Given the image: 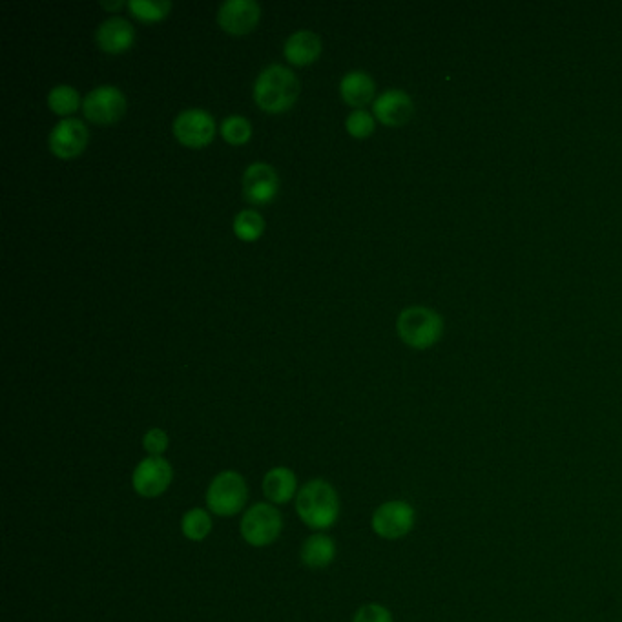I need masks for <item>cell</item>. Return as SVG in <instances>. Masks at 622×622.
Returning a JSON list of instances; mask_svg holds the SVG:
<instances>
[{"label": "cell", "mask_w": 622, "mask_h": 622, "mask_svg": "<svg viewBox=\"0 0 622 622\" xmlns=\"http://www.w3.org/2000/svg\"><path fill=\"white\" fill-rule=\"evenodd\" d=\"M83 112L92 123L112 125L125 115V94L117 86L101 84L84 97Z\"/></svg>", "instance_id": "8992f818"}, {"label": "cell", "mask_w": 622, "mask_h": 622, "mask_svg": "<svg viewBox=\"0 0 622 622\" xmlns=\"http://www.w3.org/2000/svg\"><path fill=\"white\" fill-rule=\"evenodd\" d=\"M260 19L261 8L256 0H227L218 11L219 26L232 35L252 32Z\"/></svg>", "instance_id": "8fae6325"}, {"label": "cell", "mask_w": 622, "mask_h": 622, "mask_svg": "<svg viewBox=\"0 0 622 622\" xmlns=\"http://www.w3.org/2000/svg\"><path fill=\"white\" fill-rule=\"evenodd\" d=\"M174 135L181 145L203 148L212 143L216 135V121L201 108H190L177 115L174 121Z\"/></svg>", "instance_id": "9c48e42d"}, {"label": "cell", "mask_w": 622, "mask_h": 622, "mask_svg": "<svg viewBox=\"0 0 622 622\" xmlns=\"http://www.w3.org/2000/svg\"><path fill=\"white\" fill-rule=\"evenodd\" d=\"M126 6L139 21L145 22L161 21L172 10V2L168 0H128Z\"/></svg>", "instance_id": "7402d4cb"}, {"label": "cell", "mask_w": 622, "mask_h": 622, "mask_svg": "<svg viewBox=\"0 0 622 622\" xmlns=\"http://www.w3.org/2000/svg\"><path fill=\"white\" fill-rule=\"evenodd\" d=\"M345 126H347V132L353 135V137L363 139V137H369V135L373 134L374 128H376V121H374L373 115L369 114L367 110L360 108V110H354L353 114L347 115Z\"/></svg>", "instance_id": "cb8c5ba5"}, {"label": "cell", "mask_w": 622, "mask_h": 622, "mask_svg": "<svg viewBox=\"0 0 622 622\" xmlns=\"http://www.w3.org/2000/svg\"><path fill=\"white\" fill-rule=\"evenodd\" d=\"M88 130L83 121L66 117L53 126L50 132V148L53 154L61 159H72L79 154H83L84 148L88 145Z\"/></svg>", "instance_id": "7c38bea8"}, {"label": "cell", "mask_w": 622, "mask_h": 622, "mask_svg": "<svg viewBox=\"0 0 622 622\" xmlns=\"http://www.w3.org/2000/svg\"><path fill=\"white\" fill-rule=\"evenodd\" d=\"M95 41L106 53H123L135 41L134 26L123 17H110L97 28Z\"/></svg>", "instance_id": "5bb4252c"}, {"label": "cell", "mask_w": 622, "mask_h": 622, "mask_svg": "<svg viewBox=\"0 0 622 622\" xmlns=\"http://www.w3.org/2000/svg\"><path fill=\"white\" fill-rule=\"evenodd\" d=\"M249 500V486L238 471H221L207 489V508L218 517H234Z\"/></svg>", "instance_id": "277c9868"}, {"label": "cell", "mask_w": 622, "mask_h": 622, "mask_svg": "<svg viewBox=\"0 0 622 622\" xmlns=\"http://www.w3.org/2000/svg\"><path fill=\"white\" fill-rule=\"evenodd\" d=\"M336 557V544L329 535L314 533L301 546V560L309 568H327Z\"/></svg>", "instance_id": "ac0fdd59"}, {"label": "cell", "mask_w": 622, "mask_h": 622, "mask_svg": "<svg viewBox=\"0 0 622 622\" xmlns=\"http://www.w3.org/2000/svg\"><path fill=\"white\" fill-rule=\"evenodd\" d=\"M353 622H393V615L382 604L371 602L356 612Z\"/></svg>", "instance_id": "484cf974"}, {"label": "cell", "mask_w": 622, "mask_h": 622, "mask_svg": "<svg viewBox=\"0 0 622 622\" xmlns=\"http://www.w3.org/2000/svg\"><path fill=\"white\" fill-rule=\"evenodd\" d=\"M281 529L283 517L280 509L267 502H258L250 506L239 524L241 537L254 548H265L276 542L281 535Z\"/></svg>", "instance_id": "5b68a950"}, {"label": "cell", "mask_w": 622, "mask_h": 622, "mask_svg": "<svg viewBox=\"0 0 622 622\" xmlns=\"http://www.w3.org/2000/svg\"><path fill=\"white\" fill-rule=\"evenodd\" d=\"M48 104L55 114L70 115L79 108L81 97L70 84H57L48 94Z\"/></svg>", "instance_id": "ffe728a7"}, {"label": "cell", "mask_w": 622, "mask_h": 622, "mask_svg": "<svg viewBox=\"0 0 622 622\" xmlns=\"http://www.w3.org/2000/svg\"><path fill=\"white\" fill-rule=\"evenodd\" d=\"M265 230V221L256 210H241L234 218V232L243 241H256Z\"/></svg>", "instance_id": "44dd1931"}, {"label": "cell", "mask_w": 622, "mask_h": 622, "mask_svg": "<svg viewBox=\"0 0 622 622\" xmlns=\"http://www.w3.org/2000/svg\"><path fill=\"white\" fill-rule=\"evenodd\" d=\"M168 444H170V440H168L166 431L159 429V427L146 431V435L143 436V447H145L148 457H163L166 449H168Z\"/></svg>", "instance_id": "d4e9b609"}, {"label": "cell", "mask_w": 622, "mask_h": 622, "mask_svg": "<svg viewBox=\"0 0 622 622\" xmlns=\"http://www.w3.org/2000/svg\"><path fill=\"white\" fill-rule=\"evenodd\" d=\"M174 480V467L165 457H146L132 475L135 493L145 498L161 497Z\"/></svg>", "instance_id": "52a82bcc"}, {"label": "cell", "mask_w": 622, "mask_h": 622, "mask_svg": "<svg viewBox=\"0 0 622 622\" xmlns=\"http://www.w3.org/2000/svg\"><path fill=\"white\" fill-rule=\"evenodd\" d=\"M221 135L230 145H245L252 135V125L243 115H229L221 123Z\"/></svg>", "instance_id": "603a6c76"}, {"label": "cell", "mask_w": 622, "mask_h": 622, "mask_svg": "<svg viewBox=\"0 0 622 622\" xmlns=\"http://www.w3.org/2000/svg\"><path fill=\"white\" fill-rule=\"evenodd\" d=\"M101 6H103L104 10H119L121 6H125V2H121V0H117V2H101Z\"/></svg>", "instance_id": "4316f807"}, {"label": "cell", "mask_w": 622, "mask_h": 622, "mask_svg": "<svg viewBox=\"0 0 622 622\" xmlns=\"http://www.w3.org/2000/svg\"><path fill=\"white\" fill-rule=\"evenodd\" d=\"M181 531L192 542H201V540L207 539L210 531H212L210 513L203 508L190 509L183 515Z\"/></svg>", "instance_id": "d6986e66"}, {"label": "cell", "mask_w": 622, "mask_h": 622, "mask_svg": "<svg viewBox=\"0 0 622 622\" xmlns=\"http://www.w3.org/2000/svg\"><path fill=\"white\" fill-rule=\"evenodd\" d=\"M296 513L305 526L316 531L329 529L340 517V497L327 480L314 478L296 495Z\"/></svg>", "instance_id": "6da1fadb"}, {"label": "cell", "mask_w": 622, "mask_h": 622, "mask_svg": "<svg viewBox=\"0 0 622 622\" xmlns=\"http://www.w3.org/2000/svg\"><path fill=\"white\" fill-rule=\"evenodd\" d=\"M374 117L387 126H402L415 114V103L404 90H387L373 103Z\"/></svg>", "instance_id": "4fadbf2b"}, {"label": "cell", "mask_w": 622, "mask_h": 622, "mask_svg": "<svg viewBox=\"0 0 622 622\" xmlns=\"http://www.w3.org/2000/svg\"><path fill=\"white\" fill-rule=\"evenodd\" d=\"M300 95V81L291 68L270 64L258 75L254 84V101L270 114L287 112Z\"/></svg>", "instance_id": "7a4b0ae2"}, {"label": "cell", "mask_w": 622, "mask_h": 622, "mask_svg": "<svg viewBox=\"0 0 622 622\" xmlns=\"http://www.w3.org/2000/svg\"><path fill=\"white\" fill-rule=\"evenodd\" d=\"M261 488L270 504H278V506L289 504L300 491L294 471L285 466L272 467L270 471H267Z\"/></svg>", "instance_id": "9a60e30c"}, {"label": "cell", "mask_w": 622, "mask_h": 622, "mask_svg": "<svg viewBox=\"0 0 622 622\" xmlns=\"http://www.w3.org/2000/svg\"><path fill=\"white\" fill-rule=\"evenodd\" d=\"M371 526L382 539H402L415 526V509L404 500H389L374 511Z\"/></svg>", "instance_id": "ba28073f"}, {"label": "cell", "mask_w": 622, "mask_h": 622, "mask_svg": "<svg viewBox=\"0 0 622 622\" xmlns=\"http://www.w3.org/2000/svg\"><path fill=\"white\" fill-rule=\"evenodd\" d=\"M446 323L442 314L424 305H413L400 312L396 331L400 340L416 351H426L442 340Z\"/></svg>", "instance_id": "3957f363"}, {"label": "cell", "mask_w": 622, "mask_h": 622, "mask_svg": "<svg viewBox=\"0 0 622 622\" xmlns=\"http://www.w3.org/2000/svg\"><path fill=\"white\" fill-rule=\"evenodd\" d=\"M283 52L289 63L305 66V64L314 63L320 57L322 39L314 32L300 30V32L292 33L291 37L285 41Z\"/></svg>", "instance_id": "2e32d148"}, {"label": "cell", "mask_w": 622, "mask_h": 622, "mask_svg": "<svg viewBox=\"0 0 622 622\" xmlns=\"http://www.w3.org/2000/svg\"><path fill=\"white\" fill-rule=\"evenodd\" d=\"M280 190L278 172L267 163H254L243 174V194L252 205H267Z\"/></svg>", "instance_id": "30bf717a"}, {"label": "cell", "mask_w": 622, "mask_h": 622, "mask_svg": "<svg viewBox=\"0 0 622 622\" xmlns=\"http://www.w3.org/2000/svg\"><path fill=\"white\" fill-rule=\"evenodd\" d=\"M374 92H376V86H374L373 77L369 73L363 72V70H353V72H347L343 75L342 83H340V94H342L345 103L356 106L360 110L362 106L373 101Z\"/></svg>", "instance_id": "e0dca14e"}]
</instances>
